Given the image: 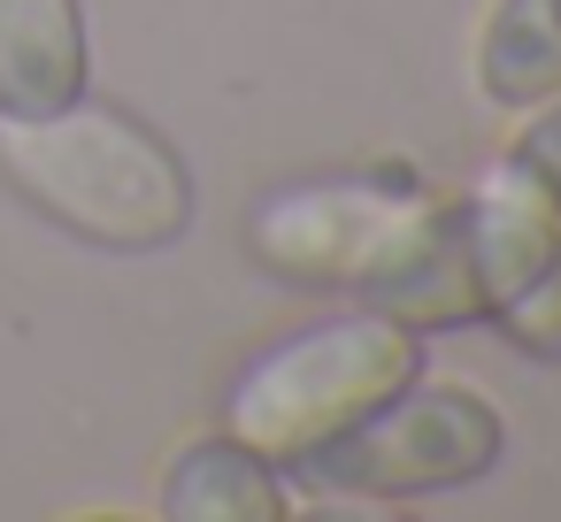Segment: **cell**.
<instances>
[{
  "mask_svg": "<svg viewBox=\"0 0 561 522\" xmlns=\"http://www.w3.org/2000/svg\"><path fill=\"white\" fill-rule=\"evenodd\" d=\"M247 246L270 277L308 292H346L408 330L484 323L469 239L446 193L392 177H316L254 200Z\"/></svg>",
  "mask_w": 561,
  "mask_h": 522,
  "instance_id": "obj_1",
  "label": "cell"
},
{
  "mask_svg": "<svg viewBox=\"0 0 561 522\" xmlns=\"http://www.w3.org/2000/svg\"><path fill=\"white\" fill-rule=\"evenodd\" d=\"M0 177L24 208L101 254H162L193 223L185 154L116 101H62L47 116H0Z\"/></svg>",
  "mask_w": 561,
  "mask_h": 522,
  "instance_id": "obj_2",
  "label": "cell"
},
{
  "mask_svg": "<svg viewBox=\"0 0 561 522\" xmlns=\"http://www.w3.org/2000/svg\"><path fill=\"white\" fill-rule=\"evenodd\" d=\"M415 369H423V346L408 323H392L377 308H346V315H323V323L262 346L224 392V430L247 438L254 453H270L277 468H293L300 453H316L323 438L362 422L377 399L415 384Z\"/></svg>",
  "mask_w": 561,
  "mask_h": 522,
  "instance_id": "obj_3",
  "label": "cell"
},
{
  "mask_svg": "<svg viewBox=\"0 0 561 522\" xmlns=\"http://www.w3.org/2000/svg\"><path fill=\"white\" fill-rule=\"evenodd\" d=\"M500 445H507V422L484 392H469V384H400L362 422H346L339 438L300 453L293 476L316 484L323 499L392 507V499H431V491H461V484L492 476Z\"/></svg>",
  "mask_w": 561,
  "mask_h": 522,
  "instance_id": "obj_4",
  "label": "cell"
},
{
  "mask_svg": "<svg viewBox=\"0 0 561 522\" xmlns=\"http://www.w3.org/2000/svg\"><path fill=\"white\" fill-rule=\"evenodd\" d=\"M93 78L78 0H0V116H47Z\"/></svg>",
  "mask_w": 561,
  "mask_h": 522,
  "instance_id": "obj_5",
  "label": "cell"
},
{
  "mask_svg": "<svg viewBox=\"0 0 561 522\" xmlns=\"http://www.w3.org/2000/svg\"><path fill=\"white\" fill-rule=\"evenodd\" d=\"M154 507L170 522H277L285 514V476H277L270 453L216 430V438H193V445L170 453Z\"/></svg>",
  "mask_w": 561,
  "mask_h": 522,
  "instance_id": "obj_6",
  "label": "cell"
},
{
  "mask_svg": "<svg viewBox=\"0 0 561 522\" xmlns=\"http://www.w3.org/2000/svg\"><path fill=\"white\" fill-rule=\"evenodd\" d=\"M477 93L492 108L561 93V0H492L477 24Z\"/></svg>",
  "mask_w": 561,
  "mask_h": 522,
  "instance_id": "obj_7",
  "label": "cell"
},
{
  "mask_svg": "<svg viewBox=\"0 0 561 522\" xmlns=\"http://www.w3.org/2000/svg\"><path fill=\"white\" fill-rule=\"evenodd\" d=\"M492 330H500L523 361H546V369L561 361V254H553L507 308H492Z\"/></svg>",
  "mask_w": 561,
  "mask_h": 522,
  "instance_id": "obj_8",
  "label": "cell"
},
{
  "mask_svg": "<svg viewBox=\"0 0 561 522\" xmlns=\"http://www.w3.org/2000/svg\"><path fill=\"white\" fill-rule=\"evenodd\" d=\"M538 116L515 131V147H507V162L523 170V177H538L553 200H561V93H546V101H530Z\"/></svg>",
  "mask_w": 561,
  "mask_h": 522,
  "instance_id": "obj_9",
  "label": "cell"
}]
</instances>
